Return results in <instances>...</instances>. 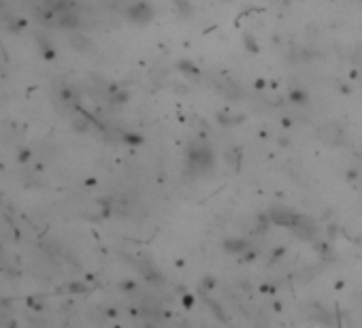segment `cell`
<instances>
[{"label": "cell", "instance_id": "7a4b0ae2", "mask_svg": "<svg viewBox=\"0 0 362 328\" xmlns=\"http://www.w3.org/2000/svg\"><path fill=\"white\" fill-rule=\"evenodd\" d=\"M224 247L228 249V252H233V254H243L245 252V247H247V245H245V241H241V239H235V241H226V243H224Z\"/></svg>", "mask_w": 362, "mask_h": 328}, {"label": "cell", "instance_id": "6da1fadb", "mask_svg": "<svg viewBox=\"0 0 362 328\" xmlns=\"http://www.w3.org/2000/svg\"><path fill=\"white\" fill-rule=\"evenodd\" d=\"M187 162L192 170H207L213 164V156L207 147H190L187 151Z\"/></svg>", "mask_w": 362, "mask_h": 328}]
</instances>
